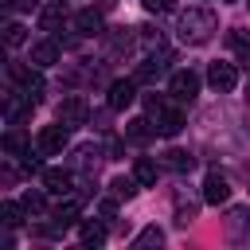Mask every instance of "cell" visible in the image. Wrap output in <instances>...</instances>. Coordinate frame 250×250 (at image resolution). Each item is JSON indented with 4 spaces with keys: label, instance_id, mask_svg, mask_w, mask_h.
Segmentation results:
<instances>
[{
    "label": "cell",
    "instance_id": "4316f807",
    "mask_svg": "<svg viewBox=\"0 0 250 250\" xmlns=\"http://www.w3.org/2000/svg\"><path fill=\"white\" fill-rule=\"evenodd\" d=\"M145 8H148V12H168L172 0H145Z\"/></svg>",
    "mask_w": 250,
    "mask_h": 250
},
{
    "label": "cell",
    "instance_id": "9a60e30c",
    "mask_svg": "<svg viewBox=\"0 0 250 250\" xmlns=\"http://www.w3.org/2000/svg\"><path fill=\"white\" fill-rule=\"evenodd\" d=\"M78 238H82L86 246H102V242H105V227H102V223H82Z\"/></svg>",
    "mask_w": 250,
    "mask_h": 250
},
{
    "label": "cell",
    "instance_id": "3957f363",
    "mask_svg": "<svg viewBox=\"0 0 250 250\" xmlns=\"http://www.w3.org/2000/svg\"><path fill=\"white\" fill-rule=\"evenodd\" d=\"M168 90H172L176 102H191V98L199 94V74H195V70H176V74L168 78Z\"/></svg>",
    "mask_w": 250,
    "mask_h": 250
},
{
    "label": "cell",
    "instance_id": "5bb4252c",
    "mask_svg": "<svg viewBox=\"0 0 250 250\" xmlns=\"http://www.w3.org/2000/svg\"><path fill=\"white\" fill-rule=\"evenodd\" d=\"M74 27H78V35H98V31H102V16L86 8V12L74 16Z\"/></svg>",
    "mask_w": 250,
    "mask_h": 250
},
{
    "label": "cell",
    "instance_id": "277c9868",
    "mask_svg": "<svg viewBox=\"0 0 250 250\" xmlns=\"http://www.w3.org/2000/svg\"><path fill=\"white\" fill-rule=\"evenodd\" d=\"M207 82L215 86V90H234L238 86V70H234V62H211L207 66Z\"/></svg>",
    "mask_w": 250,
    "mask_h": 250
},
{
    "label": "cell",
    "instance_id": "7a4b0ae2",
    "mask_svg": "<svg viewBox=\"0 0 250 250\" xmlns=\"http://www.w3.org/2000/svg\"><path fill=\"white\" fill-rule=\"evenodd\" d=\"M66 129L70 125H43L39 129V137H35V152H43V156H55V152H62L66 148Z\"/></svg>",
    "mask_w": 250,
    "mask_h": 250
},
{
    "label": "cell",
    "instance_id": "44dd1931",
    "mask_svg": "<svg viewBox=\"0 0 250 250\" xmlns=\"http://www.w3.org/2000/svg\"><path fill=\"white\" fill-rule=\"evenodd\" d=\"M109 188H113V195H117V199H129V195L137 191V176H133V180H125V176H117V180H113Z\"/></svg>",
    "mask_w": 250,
    "mask_h": 250
},
{
    "label": "cell",
    "instance_id": "484cf974",
    "mask_svg": "<svg viewBox=\"0 0 250 250\" xmlns=\"http://www.w3.org/2000/svg\"><path fill=\"white\" fill-rule=\"evenodd\" d=\"M113 211H117L113 199H102V203H98V215H102V219H113Z\"/></svg>",
    "mask_w": 250,
    "mask_h": 250
},
{
    "label": "cell",
    "instance_id": "52a82bcc",
    "mask_svg": "<svg viewBox=\"0 0 250 250\" xmlns=\"http://www.w3.org/2000/svg\"><path fill=\"white\" fill-rule=\"evenodd\" d=\"M133 98H137V78H121L109 86V109H125L133 105Z\"/></svg>",
    "mask_w": 250,
    "mask_h": 250
},
{
    "label": "cell",
    "instance_id": "8992f818",
    "mask_svg": "<svg viewBox=\"0 0 250 250\" xmlns=\"http://www.w3.org/2000/svg\"><path fill=\"white\" fill-rule=\"evenodd\" d=\"M203 199L207 203H227L230 199V184H227V176L223 172H207V180H203Z\"/></svg>",
    "mask_w": 250,
    "mask_h": 250
},
{
    "label": "cell",
    "instance_id": "ac0fdd59",
    "mask_svg": "<svg viewBox=\"0 0 250 250\" xmlns=\"http://www.w3.org/2000/svg\"><path fill=\"white\" fill-rule=\"evenodd\" d=\"M125 137H129V141H148V137H152V129H148V121H145V117H137V121H129V125H125Z\"/></svg>",
    "mask_w": 250,
    "mask_h": 250
},
{
    "label": "cell",
    "instance_id": "ba28073f",
    "mask_svg": "<svg viewBox=\"0 0 250 250\" xmlns=\"http://www.w3.org/2000/svg\"><path fill=\"white\" fill-rule=\"evenodd\" d=\"M31 62H35L39 70L55 66V62H59V43H55V39H43V43H35V47H31Z\"/></svg>",
    "mask_w": 250,
    "mask_h": 250
},
{
    "label": "cell",
    "instance_id": "6da1fadb",
    "mask_svg": "<svg viewBox=\"0 0 250 250\" xmlns=\"http://www.w3.org/2000/svg\"><path fill=\"white\" fill-rule=\"evenodd\" d=\"M211 31H215V12H207V8H188L184 16H180V39L184 43H207L211 39Z\"/></svg>",
    "mask_w": 250,
    "mask_h": 250
},
{
    "label": "cell",
    "instance_id": "7402d4cb",
    "mask_svg": "<svg viewBox=\"0 0 250 250\" xmlns=\"http://www.w3.org/2000/svg\"><path fill=\"white\" fill-rule=\"evenodd\" d=\"M160 242H164V230H160V227H148V230H141V234H137V242H133V246H160Z\"/></svg>",
    "mask_w": 250,
    "mask_h": 250
},
{
    "label": "cell",
    "instance_id": "4fadbf2b",
    "mask_svg": "<svg viewBox=\"0 0 250 250\" xmlns=\"http://www.w3.org/2000/svg\"><path fill=\"white\" fill-rule=\"evenodd\" d=\"M191 164H195V156L184 152V148H168L164 152V168H172V172H191Z\"/></svg>",
    "mask_w": 250,
    "mask_h": 250
},
{
    "label": "cell",
    "instance_id": "83f0119b",
    "mask_svg": "<svg viewBox=\"0 0 250 250\" xmlns=\"http://www.w3.org/2000/svg\"><path fill=\"white\" fill-rule=\"evenodd\" d=\"M246 98H250V94H246Z\"/></svg>",
    "mask_w": 250,
    "mask_h": 250
},
{
    "label": "cell",
    "instance_id": "30bf717a",
    "mask_svg": "<svg viewBox=\"0 0 250 250\" xmlns=\"http://www.w3.org/2000/svg\"><path fill=\"white\" fill-rule=\"evenodd\" d=\"M59 121H62V125H82V121H86V102H82V98H66V102L59 105Z\"/></svg>",
    "mask_w": 250,
    "mask_h": 250
},
{
    "label": "cell",
    "instance_id": "e0dca14e",
    "mask_svg": "<svg viewBox=\"0 0 250 250\" xmlns=\"http://www.w3.org/2000/svg\"><path fill=\"white\" fill-rule=\"evenodd\" d=\"M23 211H27L23 203H12V199H8V203L0 207V215H4V227H20V223H23Z\"/></svg>",
    "mask_w": 250,
    "mask_h": 250
},
{
    "label": "cell",
    "instance_id": "5b68a950",
    "mask_svg": "<svg viewBox=\"0 0 250 250\" xmlns=\"http://www.w3.org/2000/svg\"><path fill=\"white\" fill-rule=\"evenodd\" d=\"M168 62H172V55H168V51H160V55H148V59L137 66V74H133V78H137V82H156V78L168 70Z\"/></svg>",
    "mask_w": 250,
    "mask_h": 250
},
{
    "label": "cell",
    "instance_id": "7c38bea8",
    "mask_svg": "<svg viewBox=\"0 0 250 250\" xmlns=\"http://www.w3.org/2000/svg\"><path fill=\"white\" fill-rule=\"evenodd\" d=\"M62 20H66V8H62V4H47V8L39 12V27H43V31H59Z\"/></svg>",
    "mask_w": 250,
    "mask_h": 250
},
{
    "label": "cell",
    "instance_id": "603a6c76",
    "mask_svg": "<svg viewBox=\"0 0 250 250\" xmlns=\"http://www.w3.org/2000/svg\"><path fill=\"white\" fill-rule=\"evenodd\" d=\"M23 207H27V215H39V211H43L47 203H43V195H35V191H27V195H23Z\"/></svg>",
    "mask_w": 250,
    "mask_h": 250
},
{
    "label": "cell",
    "instance_id": "d6986e66",
    "mask_svg": "<svg viewBox=\"0 0 250 250\" xmlns=\"http://www.w3.org/2000/svg\"><path fill=\"white\" fill-rule=\"evenodd\" d=\"M133 176H137V184H156V164L152 160H137V168H133Z\"/></svg>",
    "mask_w": 250,
    "mask_h": 250
},
{
    "label": "cell",
    "instance_id": "8fae6325",
    "mask_svg": "<svg viewBox=\"0 0 250 250\" xmlns=\"http://www.w3.org/2000/svg\"><path fill=\"white\" fill-rule=\"evenodd\" d=\"M70 184H74V176H70V172H62V168H47V172H43V188H47V191H55V195L70 191Z\"/></svg>",
    "mask_w": 250,
    "mask_h": 250
},
{
    "label": "cell",
    "instance_id": "2e32d148",
    "mask_svg": "<svg viewBox=\"0 0 250 250\" xmlns=\"http://www.w3.org/2000/svg\"><path fill=\"white\" fill-rule=\"evenodd\" d=\"M74 219H78V203H74V199H70V203H59V207H55V227H59V230H62V227H70Z\"/></svg>",
    "mask_w": 250,
    "mask_h": 250
},
{
    "label": "cell",
    "instance_id": "cb8c5ba5",
    "mask_svg": "<svg viewBox=\"0 0 250 250\" xmlns=\"http://www.w3.org/2000/svg\"><path fill=\"white\" fill-rule=\"evenodd\" d=\"M4 148H8V152H20V148H23V137H20V133H8Z\"/></svg>",
    "mask_w": 250,
    "mask_h": 250
},
{
    "label": "cell",
    "instance_id": "f1b7e54d",
    "mask_svg": "<svg viewBox=\"0 0 250 250\" xmlns=\"http://www.w3.org/2000/svg\"><path fill=\"white\" fill-rule=\"evenodd\" d=\"M246 4H250V0H246Z\"/></svg>",
    "mask_w": 250,
    "mask_h": 250
},
{
    "label": "cell",
    "instance_id": "ffe728a7",
    "mask_svg": "<svg viewBox=\"0 0 250 250\" xmlns=\"http://www.w3.org/2000/svg\"><path fill=\"white\" fill-rule=\"evenodd\" d=\"M23 39H27V27H23V23H8V27H4V43H8V47H20Z\"/></svg>",
    "mask_w": 250,
    "mask_h": 250
},
{
    "label": "cell",
    "instance_id": "9c48e42d",
    "mask_svg": "<svg viewBox=\"0 0 250 250\" xmlns=\"http://www.w3.org/2000/svg\"><path fill=\"white\" fill-rule=\"evenodd\" d=\"M180 129H184V113H180V109H168V105H164V109L156 113V133H160V137H176Z\"/></svg>",
    "mask_w": 250,
    "mask_h": 250
},
{
    "label": "cell",
    "instance_id": "d4e9b609",
    "mask_svg": "<svg viewBox=\"0 0 250 250\" xmlns=\"http://www.w3.org/2000/svg\"><path fill=\"white\" fill-rule=\"evenodd\" d=\"M39 156H43V152H39ZM39 156H31V152H27V156H23V172H43Z\"/></svg>",
    "mask_w": 250,
    "mask_h": 250
}]
</instances>
